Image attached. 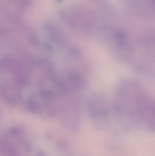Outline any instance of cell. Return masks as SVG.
<instances>
[{
    "label": "cell",
    "instance_id": "1",
    "mask_svg": "<svg viewBox=\"0 0 155 156\" xmlns=\"http://www.w3.org/2000/svg\"><path fill=\"white\" fill-rule=\"evenodd\" d=\"M113 108L116 114L142 122L148 128H154V105L150 94L137 81L126 79L117 86Z\"/></svg>",
    "mask_w": 155,
    "mask_h": 156
},
{
    "label": "cell",
    "instance_id": "2",
    "mask_svg": "<svg viewBox=\"0 0 155 156\" xmlns=\"http://www.w3.org/2000/svg\"><path fill=\"white\" fill-rule=\"evenodd\" d=\"M104 94L96 92L89 96L87 108L90 117L97 125H104L109 119L111 107Z\"/></svg>",
    "mask_w": 155,
    "mask_h": 156
},
{
    "label": "cell",
    "instance_id": "3",
    "mask_svg": "<svg viewBox=\"0 0 155 156\" xmlns=\"http://www.w3.org/2000/svg\"><path fill=\"white\" fill-rule=\"evenodd\" d=\"M20 144L25 149V151L27 152H31L32 150V145L28 140L25 139H22L19 141Z\"/></svg>",
    "mask_w": 155,
    "mask_h": 156
}]
</instances>
